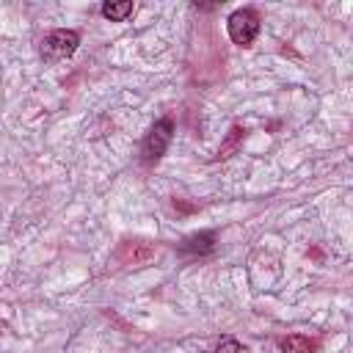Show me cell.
<instances>
[{"label":"cell","mask_w":353,"mask_h":353,"mask_svg":"<svg viewBox=\"0 0 353 353\" xmlns=\"http://www.w3.org/2000/svg\"><path fill=\"white\" fill-rule=\"evenodd\" d=\"M132 11H135V6H132L130 0H121V3H105V6H102V17L110 19V22H124Z\"/></svg>","instance_id":"cell-6"},{"label":"cell","mask_w":353,"mask_h":353,"mask_svg":"<svg viewBox=\"0 0 353 353\" xmlns=\"http://www.w3.org/2000/svg\"><path fill=\"white\" fill-rule=\"evenodd\" d=\"M240 350H243V345L234 336H221V342L215 347V353H240Z\"/></svg>","instance_id":"cell-7"},{"label":"cell","mask_w":353,"mask_h":353,"mask_svg":"<svg viewBox=\"0 0 353 353\" xmlns=\"http://www.w3.org/2000/svg\"><path fill=\"white\" fill-rule=\"evenodd\" d=\"M212 248H215V234L212 232H199V234H190L188 240H182L179 254L196 256V254H210Z\"/></svg>","instance_id":"cell-4"},{"label":"cell","mask_w":353,"mask_h":353,"mask_svg":"<svg viewBox=\"0 0 353 353\" xmlns=\"http://www.w3.org/2000/svg\"><path fill=\"white\" fill-rule=\"evenodd\" d=\"M226 28H229V39H232L234 44L248 47V44L256 39V33H259V14H256L254 8H237V11L229 17Z\"/></svg>","instance_id":"cell-2"},{"label":"cell","mask_w":353,"mask_h":353,"mask_svg":"<svg viewBox=\"0 0 353 353\" xmlns=\"http://www.w3.org/2000/svg\"><path fill=\"white\" fill-rule=\"evenodd\" d=\"M281 353H314L317 345L309 339V336H301V334H292L287 339H281Z\"/></svg>","instance_id":"cell-5"},{"label":"cell","mask_w":353,"mask_h":353,"mask_svg":"<svg viewBox=\"0 0 353 353\" xmlns=\"http://www.w3.org/2000/svg\"><path fill=\"white\" fill-rule=\"evenodd\" d=\"M80 44V36L74 30H50L41 39V58L47 63H58L63 58H69Z\"/></svg>","instance_id":"cell-1"},{"label":"cell","mask_w":353,"mask_h":353,"mask_svg":"<svg viewBox=\"0 0 353 353\" xmlns=\"http://www.w3.org/2000/svg\"><path fill=\"white\" fill-rule=\"evenodd\" d=\"M171 135H174V121L171 119H160L143 138L141 143V154H143V163H154L165 154L168 143H171Z\"/></svg>","instance_id":"cell-3"}]
</instances>
